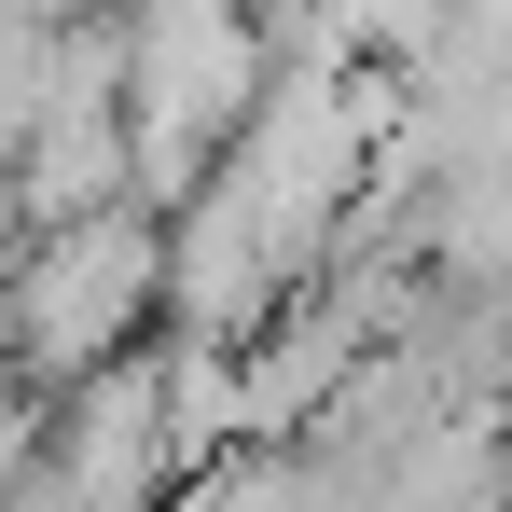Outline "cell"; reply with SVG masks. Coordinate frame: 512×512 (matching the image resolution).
Listing matches in <instances>:
<instances>
[{
  "mask_svg": "<svg viewBox=\"0 0 512 512\" xmlns=\"http://www.w3.org/2000/svg\"><path fill=\"white\" fill-rule=\"evenodd\" d=\"M111 28H125V70H111L125 194L180 208L222 167V139L250 125L263 70H277V28H263V0H153V14H111Z\"/></svg>",
  "mask_w": 512,
  "mask_h": 512,
  "instance_id": "obj_1",
  "label": "cell"
},
{
  "mask_svg": "<svg viewBox=\"0 0 512 512\" xmlns=\"http://www.w3.org/2000/svg\"><path fill=\"white\" fill-rule=\"evenodd\" d=\"M125 346H153V208H97L0 250V374L28 402L84 388Z\"/></svg>",
  "mask_w": 512,
  "mask_h": 512,
  "instance_id": "obj_2",
  "label": "cell"
},
{
  "mask_svg": "<svg viewBox=\"0 0 512 512\" xmlns=\"http://www.w3.org/2000/svg\"><path fill=\"white\" fill-rule=\"evenodd\" d=\"M167 512H360V485H333L305 443H236L194 485H167Z\"/></svg>",
  "mask_w": 512,
  "mask_h": 512,
  "instance_id": "obj_3",
  "label": "cell"
}]
</instances>
